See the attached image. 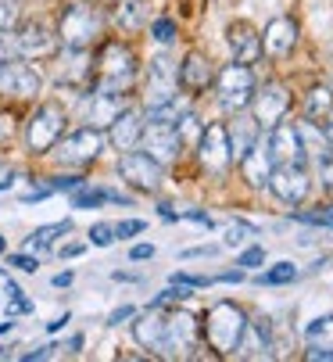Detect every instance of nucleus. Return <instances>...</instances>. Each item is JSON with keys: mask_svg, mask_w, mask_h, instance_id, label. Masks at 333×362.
I'll return each mask as SVG.
<instances>
[{"mask_svg": "<svg viewBox=\"0 0 333 362\" xmlns=\"http://www.w3.org/2000/svg\"><path fill=\"white\" fill-rule=\"evenodd\" d=\"M93 65H97V90L93 93H111V97L129 93V86L136 83V72H140V62L133 54V47H126L119 40L104 43Z\"/></svg>", "mask_w": 333, "mask_h": 362, "instance_id": "f257e3e1", "label": "nucleus"}, {"mask_svg": "<svg viewBox=\"0 0 333 362\" xmlns=\"http://www.w3.org/2000/svg\"><path fill=\"white\" fill-rule=\"evenodd\" d=\"M247 330V313L237 305V301H218L204 313V323H201V334L204 341L211 344V351L218 355H237V344Z\"/></svg>", "mask_w": 333, "mask_h": 362, "instance_id": "f03ea898", "label": "nucleus"}, {"mask_svg": "<svg viewBox=\"0 0 333 362\" xmlns=\"http://www.w3.org/2000/svg\"><path fill=\"white\" fill-rule=\"evenodd\" d=\"M233 144H230V133H226V122H211L204 126L201 140H197V165L211 176V180H222L230 169H233Z\"/></svg>", "mask_w": 333, "mask_h": 362, "instance_id": "7ed1b4c3", "label": "nucleus"}, {"mask_svg": "<svg viewBox=\"0 0 333 362\" xmlns=\"http://www.w3.org/2000/svg\"><path fill=\"white\" fill-rule=\"evenodd\" d=\"M255 90H258V83H255L251 65L233 62V65H226V69L215 76V97H218V105L226 108V112H233V115L244 112V108H251Z\"/></svg>", "mask_w": 333, "mask_h": 362, "instance_id": "20e7f679", "label": "nucleus"}, {"mask_svg": "<svg viewBox=\"0 0 333 362\" xmlns=\"http://www.w3.org/2000/svg\"><path fill=\"white\" fill-rule=\"evenodd\" d=\"M100 151H104V136H100L97 126L76 129V133L62 136L58 144L50 147L54 162H58V165H69V169H83V165L97 162V158H100Z\"/></svg>", "mask_w": 333, "mask_h": 362, "instance_id": "39448f33", "label": "nucleus"}, {"mask_svg": "<svg viewBox=\"0 0 333 362\" xmlns=\"http://www.w3.org/2000/svg\"><path fill=\"white\" fill-rule=\"evenodd\" d=\"M100 36V15L90 4H69L58 15V43L86 50Z\"/></svg>", "mask_w": 333, "mask_h": 362, "instance_id": "423d86ee", "label": "nucleus"}, {"mask_svg": "<svg viewBox=\"0 0 333 362\" xmlns=\"http://www.w3.org/2000/svg\"><path fill=\"white\" fill-rule=\"evenodd\" d=\"M65 136V112L58 105H40L25 122V147L29 154H50V147Z\"/></svg>", "mask_w": 333, "mask_h": 362, "instance_id": "0eeeda50", "label": "nucleus"}, {"mask_svg": "<svg viewBox=\"0 0 333 362\" xmlns=\"http://www.w3.org/2000/svg\"><path fill=\"white\" fill-rule=\"evenodd\" d=\"M119 176H122L133 190H140V194H158L161 183H165V165L154 162L147 151H136V147H133V151L122 154Z\"/></svg>", "mask_w": 333, "mask_h": 362, "instance_id": "6e6552de", "label": "nucleus"}, {"mask_svg": "<svg viewBox=\"0 0 333 362\" xmlns=\"http://www.w3.org/2000/svg\"><path fill=\"white\" fill-rule=\"evenodd\" d=\"M265 187L272 190V197L280 204L298 209V204L308 197V190H312V176L305 173V165H272Z\"/></svg>", "mask_w": 333, "mask_h": 362, "instance_id": "1a4fd4ad", "label": "nucleus"}, {"mask_svg": "<svg viewBox=\"0 0 333 362\" xmlns=\"http://www.w3.org/2000/svg\"><path fill=\"white\" fill-rule=\"evenodd\" d=\"M251 108H255L258 126H262V129H272L276 122H284V115L291 112V90H287L284 83L272 79V83H265V86L255 90Z\"/></svg>", "mask_w": 333, "mask_h": 362, "instance_id": "9d476101", "label": "nucleus"}, {"mask_svg": "<svg viewBox=\"0 0 333 362\" xmlns=\"http://www.w3.org/2000/svg\"><path fill=\"white\" fill-rule=\"evenodd\" d=\"M197 316L183 313V308H176V313L165 316V344H161V355H190L194 344H197Z\"/></svg>", "mask_w": 333, "mask_h": 362, "instance_id": "9b49d317", "label": "nucleus"}, {"mask_svg": "<svg viewBox=\"0 0 333 362\" xmlns=\"http://www.w3.org/2000/svg\"><path fill=\"white\" fill-rule=\"evenodd\" d=\"M269 158L272 165H305V147H301V133L294 122H276L269 129Z\"/></svg>", "mask_w": 333, "mask_h": 362, "instance_id": "f8f14e48", "label": "nucleus"}, {"mask_svg": "<svg viewBox=\"0 0 333 362\" xmlns=\"http://www.w3.org/2000/svg\"><path fill=\"white\" fill-rule=\"evenodd\" d=\"M140 147L151 154L154 162L169 165V162L180 158L183 140H180V133H176L173 122H147V126H144V136H140Z\"/></svg>", "mask_w": 333, "mask_h": 362, "instance_id": "ddd939ff", "label": "nucleus"}, {"mask_svg": "<svg viewBox=\"0 0 333 362\" xmlns=\"http://www.w3.org/2000/svg\"><path fill=\"white\" fill-rule=\"evenodd\" d=\"M43 79L40 72L29 65V58L22 62H4V69H0V93L4 97H18V100H33L40 93Z\"/></svg>", "mask_w": 333, "mask_h": 362, "instance_id": "4468645a", "label": "nucleus"}, {"mask_svg": "<svg viewBox=\"0 0 333 362\" xmlns=\"http://www.w3.org/2000/svg\"><path fill=\"white\" fill-rule=\"evenodd\" d=\"M15 47L22 58H47L58 50V29H47L40 22H29V25H18L15 29Z\"/></svg>", "mask_w": 333, "mask_h": 362, "instance_id": "2eb2a0df", "label": "nucleus"}, {"mask_svg": "<svg viewBox=\"0 0 333 362\" xmlns=\"http://www.w3.org/2000/svg\"><path fill=\"white\" fill-rule=\"evenodd\" d=\"M298 47V22L280 15V18H272L262 33V54L269 58H287L291 50Z\"/></svg>", "mask_w": 333, "mask_h": 362, "instance_id": "dca6fc26", "label": "nucleus"}, {"mask_svg": "<svg viewBox=\"0 0 333 362\" xmlns=\"http://www.w3.org/2000/svg\"><path fill=\"white\" fill-rule=\"evenodd\" d=\"M144 126H147V119L140 115V112H133V108H126V112H119L115 119H111V129H107V140H111V147L115 151H133V147H140V136H144Z\"/></svg>", "mask_w": 333, "mask_h": 362, "instance_id": "f3484780", "label": "nucleus"}, {"mask_svg": "<svg viewBox=\"0 0 333 362\" xmlns=\"http://www.w3.org/2000/svg\"><path fill=\"white\" fill-rule=\"evenodd\" d=\"M226 40H230V50H233V62L255 65L262 58V33L251 22H233L226 29Z\"/></svg>", "mask_w": 333, "mask_h": 362, "instance_id": "a211bd4d", "label": "nucleus"}, {"mask_svg": "<svg viewBox=\"0 0 333 362\" xmlns=\"http://www.w3.org/2000/svg\"><path fill=\"white\" fill-rule=\"evenodd\" d=\"M180 69L173 65V58H165V54H158L151 65H147V86H151V105H158V100H165V97H173L176 93V86H180V76H176Z\"/></svg>", "mask_w": 333, "mask_h": 362, "instance_id": "6ab92c4d", "label": "nucleus"}, {"mask_svg": "<svg viewBox=\"0 0 333 362\" xmlns=\"http://www.w3.org/2000/svg\"><path fill=\"white\" fill-rule=\"evenodd\" d=\"M180 86L187 90V93H201V90H208L211 83H215V72H211V62L204 58V54H197V50H190V54L183 58V65H180Z\"/></svg>", "mask_w": 333, "mask_h": 362, "instance_id": "aec40b11", "label": "nucleus"}, {"mask_svg": "<svg viewBox=\"0 0 333 362\" xmlns=\"http://www.w3.org/2000/svg\"><path fill=\"white\" fill-rule=\"evenodd\" d=\"M305 337H308V351L305 355L312 362H333V313L315 320V323H308Z\"/></svg>", "mask_w": 333, "mask_h": 362, "instance_id": "412c9836", "label": "nucleus"}, {"mask_svg": "<svg viewBox=\"0 0 333 362\" xmlns=\"http://www.w3.org/2000/svg\"><path fill=\"white\" fill-rule=\"evenodd\" d=\"M226 133H230V144H233V158L240 162L244 158V154L262 140V126H258V119L255 115H240L237 112V119L226 126Z\"/></svg>", "mask_w": 333, "mask_h": 362, "instance_id": "4be33fe9", "label": "nucleus"}, {"mask_svg": "<svg viewBox=\"0 0 333 362\" xmlns=\"http://www.w3.org/2000/svg\"><path fill=\"white\" fill-rule=\"evenodd\" d=\"M240 173H244V180L255 187V190H262L265 183H269V173H272V158H269V147L258 140L244 158H240Z\"/></svg>", "mask_w": 333, "mask_h": 362, "instance_id": "5701e85b", "label": "nucleus"}, {"mask_svg": "<svg viewBox=\"0 0 333 362\" xmlns=\"http://www.w3.org/2000/svg\"><path fill=\"white\" fill-rule=\"evenodd\" d=\"M272 327H269V320H247V330H244V337H240V344H237V355H269V348H272Z\"/></svg>", "mask_w": 333, "mask_h": 362, "instance_id": "b1692460", "label": "nucleus"}, {"mask_svg": "<svg viewBox=\"0 0 333 362\" xmlns=\"http://www.w3.org/2000/svg\"><path fill=\"white\" fill-rule=\"evenodd\" d=\"M298 133H301L305 158H315V162L322 165V162L329 158V151H333V144H329L326 129H322V126H315V122H301V126H298Z\"/></svg>", "mask_w": 333, "mask_h": 362, "instance_id": "393cba45", "label": "nucleus"}, {"mask_svg": "<svg viewBox=\"0 0 333 362\" xmlns=\"http://www.w3.org/2000/svg\"><path fill=\"white\" fill-rule=\"evenodd\" d=\"M305 115H308V122H315V126L333 122V90H329V86H312V90H308V97H305Z\"/></svg>", "mask_w": 333, "mask_h": 362, "instance_id": "a878e982", "label": "nucleus"}, {"mask_svg": "<svg viewBox=\"0 0 333 362\" xmlns=\"http://www.w3.org/2000/svg\"><path fill=\"white\" fill-rule=\"evenodd\" d=\"M133 334H136V341L147 351H161V344H165V316H136Z\"/></svg>", "mask_w": 333, "mask_h": 362, "instance_id": "bb28decb", "label": "nucleus"}, {"mask_svg": "<svg viewBox=\"0 0 333 362\" xmlns=\"http://www.w3.org/2000/svg\"><path fill=\"white\" fill-rule=\"evenodd\" d=\"M129 204V197H122V194H115V190H104V187H76V194H72V209H100V204Z\"/></svg>", "mask_w": 333, "mask_h": 362, "instance_id": "cd10ccee", "label": "nucleus"}, {"mask_svg": "<svg viewBox=\"0 0 333 362\" xmlns=\"http://www.w3.org/2000/svg\"><path fill=\"white\" fill-rule=\"evenodd\" d=\"M147 18V8H144V0H119V8H115V25L122 33H136Z\"/></svg>", "mask_w": 333, "mask_h": 362, "instance_id": "c85d7f7f", "label": "nucleus"}, {"mask_svg": "<svg viewBox=\"0 0 333 362\" xmlns=\"http://www.w3.org/2000/svg\"><path fill=\"white\" fill-rule=\"evenodd\" d=\"M294 280H298V266L294 262H276L272 269H265L258 276L262 287H280V284H294Z\"/></svg>", "mask_w": 333, "mask_h": 362, "instance_id": "c756f323", "label": "nucleus"}, {"mask_svg": "<svg viewBox=\"0 0 333 362\" xmlns=\"http://www.w3.org/2000/svg\"><path fill=\"white\" fill-rule=\"evenodd\" d=\"M69 230H72V223H69V219L54 223V226H40V230L29 237V244H33V247H40V251H43V247H54V240H58L62 233H69Z\"/></svg>", "mask_w": 333, "mask_h": 362, "instance_id": "7c9ffc66", "label": "nucleus"}, {"mask_svg": "<svg viewBox=\"0 0 333 362\" xmlns=\"http://www.w3.org/2000/svg\"><path fill=\"white\" fill-rule=\"evenodd\" d=\"M176 133H180V140H183V147H187V144H197V140H201L204 126H201V119H197L194 112H187V115H180V122H176Z\"/></svg>", "mask_w": 333, "mask_h": 362, "instance_id": "2f4dec72", "label": "nucleus"}, {"mask_svg": "<svg viewBox=\"0 0 333 362\" xmlns=\"http://www.w3.org/2000/svg\"><path fill=\"white\" fill-rule=\"evenodd\" d=\"M18 25H22L18 0H0V33H15Z\"/></svg>", "mask_w": 333, "mask_h": 362, "instance_id": "473e14b6", "label": "nucleus"}, {"mask_svg": "<svg viewBox=\"0 0 333 362\" xmlns=\"http://www.w3.org/2000/svg\"><path fill=\"white\" fill-rule=\"evenodd\" d=\"M251 237H258V230L251 226V223H230L226 226V237H222V240H226V247H240V244H247Z\"/></svg>", "mask_w": 333, "mask_h": 362, "instance_id": "72a5a7b5", "label": "nucleus"}, {"mask_svg": "<svg viewBox=\"0 0 333 362\" xmlns=\"http://www.w3.org/2000/svg\"><path fill=\"white\" fill-rule=\"evenodd\" d=\"M151 36H154V43H161V47H173V43H176V22H173V18H158V22L151 25Z\"/></svg>", "mask_w": 333, "mask_h": 362, "instance_id": "f704fd0d", "label": "nucleus"}, {"mask_svg": "<svg viewBox=\"0 0 333 362\" xmlns=\"http://www.w3.org/2000/svg\"><path fill=\"white\" fill-rule=\"evenodd\" d=\"M291 219L308 223V226H326V230H333V204H329V209H319V212H294Z\"/></svg>", "mask_w": 333, "mask_h": 362, "instance_id": "c9c22d12", "label": "nucleus"}, {"mask_svg": "<svg viewBox=\"0 0 333 362\" xmlns=\"http://www.w3.org/2000/svg\"><path fill=\"white\" fill-rule=\"evenodd\" d=\"M8 294H11V301H8V316H29V313H33V301L22 298V291H18L15 284H8Z\"/></svg>", "mask_w": 333, "mask_h": 362, "instance_id": "e433bc0d", "label": "nucleus"}, {"mask_svg": "<svg viewBox=\"0 0 333 362\" xmlns=\"http://www.w3.org/2000/svg\"><path fill=\"white\" fill-rule=\"evenodd\" d=\"M90 240L97 244V247H111L119 237H115V226H107V223H97V226H90Z\"/></svg>", "mask_w": 333, "mask_h": 362, "instance_id": "4c0bfd02", "label": "nucleus"}, {"mask_svg": "<svg viewBox=\"0 0 333 362\" xmlns=\"http://www.w3.org/2000/svg\"><path fill=\"white\" fill-rule=\"evenodd\" d=\"M8 266H11V269H18V273H36V269H40V262H36L33 255H25V251L8 255Z\"/></svg>", "mask_w": 333, "mask_h": 362, "instance_id": "58836bf2", "label": "nucleus"}, {"mask_svg": "<svg viewBox=\"0 0 333 362\" xmlns=\"http://www.w3.org/2000/svg\"><path fill=\"white\" fill-rule=\"evenodd\" d=\"M262 262H265V251H262L258 244H255V247H247V251L237 258V266H240V269H258Z\"/></svg>", "mask_w": 333, "mask_h": 362, "instance_id": "ea45409f", "label": "nucleus"}, {"mask_svg": "<svg viewBox=\"0 0 333 362\" xmlns=\"http://www.w3.org/2000/svg\"><path fill=\"white\" fill-rule=\"evenodd\" d=\"M147 230V223L144 219H126V223H119L115 226V237L119 240H126V237H136V233H144Z\"/></svg>", "mask_w": 333, "mask_h": 362, "instance_id": "a19ab883", "label": "nucleus"}, {"mask_svg": "<svg viewBox=\"0 0 333 362\" xmlns=\"http://www.w3.org/2000/svg\"><path fill=\"white\" fill-rule=\"evenodd\" d=\"M83 187V176H58V180H47V190H76Z\"/></svg>", "mask_w": 333, "mask_h": 362, "instance_id": "79ce46f5", "label": "nucleus"}, {"mask_svg": "<svg viewBox=\"0 0 333 362\" xmlns=\"http://www.w3.org/2000/svg\"><path fill=\"white\" fill-rule=\"evenodd\" d=\"M133 316H136V308H133V305H119L115 313L107 316V327H119V323H126V320H133Z\"/></svg>", "mask_w": 333, "mask_h": 362, "instance_id": "37998d69", "label": "nucleus"}, {"mask_svg": "<svg viewBox=\"0 0 333 362\" xmlns=\"http://www.w3.org/2000/svg\"><path fill=\"white\" fill-rule=\"evenodd\" d=\"M147 258H154V247L151 244H133L129 247V262H147Z\"/></svg>", "mask_w": 333, "mask_h": 362, "instance_id": "c03bdc74", "label": "nucleus"}, {"mask_svg": "<svg viewBox=\"0 0 333 362\" xmlns=\"http://www.w3.org/2000/svg\"><path fill=\"white\" fill-rule=\"evenodd\" d=\"M54 351H58V344H43V348H36V351H25L22 362H40V358H50Z\"/></svg>", "mask_w": 333, "mask_h": 362, "instance_id": "a18cd8bd", "label": "nucleus"}, {"mask_svg": "<svg viewBox=\"0 0 333 362\" xmlns=\"http://www.w3.org/2000/svg\"><path fill=\"white\" fill-rule=\"evenodd\" d=\"M319 173H322V187H326V190L333 194V151H329V158H326V162L319 165Z\"/></svg>", "mask_w": 333, "mask_h": 362, "instance_id": "49530a36", "label": "nucleus"}, {"mask_svg": "<svg viewBox=\"0 0 333 362\" xmlns=\"http://www.w3.org/2000/svg\"><path fill=\"white\" fill-rule=\"evenodd\" d=\"M83 251H86V244H65L58 255H62V258H79Z\"/></svg>", "mask_w": 333, "mask_h": 362, "instance_id": "de8ad7c7", "label": "nucleus"}, {"mask_svg": "<svg viewBox=\"0 0 333 362\" xmlns=\"http://www.w3.org/2000/svg\"><path fill=\"white\" fill-rule=\"evenodd\" d=\"M218 247H187L183 251V258H208V255H215Z\"/></svg>", "mask_w": 333, "mask_h": 362, "instance_id": "09e8293b", "label": "nucleus"}, {"mask_svg": "<svg viewBox=\"0 0 333 362\" xmlns=\"http://www.w3.org/2000/svg\"><path fill=\"white\" fill-rule=\"evenodd\" d=\"M158 219H165V223H176V219H180V212H173V204H158Z\"/></svg>", "mask_w": 333, "mask_h": 362, "instance_id": "8fccbe9b", "label": "nucleus"}, {"mask_svg": "<svg viewBox=\"0 0 333 362\" xmlns=\"http://www.w3.org/2000/svg\"><path fill=\"white\" fill-rule=\"evenodd\" d=\"M183 219H190V223H201V226H211V216H204V212H183Z\"/></svg>", "mask_w": 333, "mask_h": 362, "instance_id": "3c124183", "label": "nucleus"}, {"mask_svg": "<svg viewBox=\"0 0 333 362\" xmlns=\"http://www.w3.org/2000/svg\"><path fill=\"white\" fill-rule=\"evenodd\" d=\"M65 323H69V313H62L58 320H50V323H47V330H50V334H58V330H62Z\"/></svg>", "mask_w": 333, "mask_h": 362, "instance_id": "603ef678", "label": "nucleus"}, {"mask_svg": "<svg viewBox=\"0 0 333 362\" xmlns=\"http://www.w3.org/2000/svg\"><path fill=\"white\" fill-rule=\"evenodd\" d=\"M218 280H222V284H240V280H244V273H237V269H233V273H222Z\"/></svg>", "mask_w": 333, "mask_h": 362, "instance_id": "864d4df0", "label": "nucleus"}, {"mask_svg": "<svg viewBox=\"0 0 333 362\" xmlns=\"http://www.w3.org/2000/svg\"><path fill=\"white\" fill-rule=\"evenodd\" d=\"M72 284V273H58V276H54V287H69Z\"/></svg>", "mask_w": 333, "mask_h": 362, "instance_id": "5fc2aeb1", "label": "nucleus"}, {"mask_svg": "<svg viewBox=\"0 0 333 362\" xmlns=\"http://www.w3.org/2000/svg\"><path fill=\"white\" fill-rule=\"evenodd\" d=\"M115 280H122V284H140L136 273H115Z\"/></svg>", "mask_w": 333, "mask_h": 362, "instance_id": "6e6d98bb", "label": "nucleus"}, {"mask_svg": "<svg viewBox=\"0 0 333 362\" xmlns=\"http://www.w3.org/2000/svg\"><path fill=\"white\" fill-rule=\"evenodd\" d=\"M65 348H69V351H72V355H76V351H79V348H83V334H76V337H72V341H69V344H65Z\"/></svg>", "mask_w": 333, "mask_h": 362, "instance_id": "4d7b16f0", "label": "nucleus"}, {"mask_svg": "<svg viewBox=\"0 0 333 362\" xmlns=\"http://www.w3.org/2000/svg\"><path fill=\"white\" fill-rule=\"evenodd\" d=\"M8 187H15V176H4V180H0V190H8Z\"/></svg>", "mask_w": 333, "mask_h": 362, "instance_id": "13d9d810", "label": "nucleus"}, {"mask_svg": "<svg viewBox=\"0 0 333 362\" xmlns=\"http://www.w3.org/2000/svg\"><path fill=\"white\" fill-rule=\"evenodd\" d=\"M4 62H8V50H4V40H0V69H4Z\"/></svg>", "mask_w": 333, "mask_h": 362, "instance_id": "bf43d9fd", "label": "nucleus"}, {"mask_svg": "<svg viewBox=\"0 0 333 362\" xmlns=\"http://www.w3.org/2000/svg\"><path fill=\"white\" fill-rule=\"evenodd\" d=\"M11 327H15V323H0V334H4V330H11Z\"/></svg>", "mask_w": 333, "mask_h": 362, "instance_id": "052dcab7", "label": "nucleus"}, {"mask_svg": "<svg viewBox=\"0 0 333 362\" xmlns=\"http://www.w3.org/2000/svg\"><path fill=\"white\" fill-rule=\"evenodd\" d=\"M0 255H4V233H0Z\"/></svg>", "mask_w": 333, "mask_h": 362, "instance_id": "680f3d73", "label": "nucleus"}, {"mask_svg": "<svg viewBox=\"0 0 333 362\" xmlns=\"http://www.w3.org/2000/svg\"><path fill=\"white\" fill-rule=\"evenodd\" d=\"M4 355H8V348H4V344H0V358H4Z\"/></svg>", "mask_w": 333, "mask_h": 362, "instance_id": "e2e57ef3", "label": "nucleus"}, {"mask_svg": "<svg viewBox=\"0 0 333 362\" xmlns=\"http://www.w3.org/2000/svg\"><path fill=\"white\" fill-rule=\"evenodd\" d=\"M100 4H107V0H100Z\"/></svg>", "mask_w": 333, "mask_h": 362, "instance_id": "0e129e2a", "label": "nucleus"}]
</instances>
